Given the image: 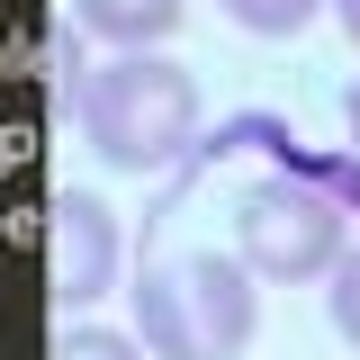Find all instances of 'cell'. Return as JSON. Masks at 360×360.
Segmentation results:
<instances>
[{"label":"cell","mask_w":360,"mask_h":360,"mask_svg":"<svg viewBox=\"0 0 360 360\" xmlns=\"http://www.w3.org/2000/svg\"><path fill=\"white\" fill-rule=\"evenodd\" d=\"M45 360H135V342H127V333H108V324H54Z\"/></svg>","instance_id":"obj_7"},{"label":"cell","mask_w":360,"mask_h":360,"mask_svg":"<svg viewBox=\"0 0 360 360\" xmlns=\"http://www.w3.org/2000/svg\"><path fill=\"white\" fill-rule=\"evenodd\" d=\"M234 252L252 279H333L342 262V198L307 172H262L234 207Z\"/></svg>","instance_id":"obj_3"},{"label":"cell","mask_w":360,"mask_h":360,"mask_svg":"<svg viewBox=\"0 0 360 360\" xmlns=\"http://www.w3.org/2000/svg\"><path fill=\"white\" fill-rule=\"evenodd\" d=\"M108 279H117V217L90 189H54V207H45V288H54V307L108 297Z\"/></svg>","instance_id":"obj_4"},{"label":"cell","mask_w":360,"mask_h":360,"mask_svg":"<svg viewBox=\"0 0 360 360\" xmlns=\"http://www.w3.org/2000/svg\"><path fill=\"white\" fill-rule=\"evenodd\" d=\"M324 315H333V333L360 352V252H342L333 262V288H324Z\"/></svg>","instance_id":"obj_8"},{"label":"cell","mask_w":360,"mask_h":360,"mask_svg":"<svg viewBox=\"0 0 360 360\" xmlns=\"http://www.w3.org/2000/svg\"><path fill=\"white\" fill-rule=\"evenodd\" d=\"M333 18H342V37L360 45V0H333Z\"/></svg>","instance_id":"obj_9"},{"label":"cell","mask_w":360,"mask_h":360,"mask_svg":"<svg viewBox=\"0 0 360 360\" xmlns=\"http://www.w3.org/2000/svg\"><path fill=\"white\" fill-rule=\"evenodd\" d=\"M135 333L153 360H234L252 342V262L243 252H180L144 262Z\"/></svg>","instance_id":"obj_2"},{"label":"cell","mask_w":360,"mask_h":360,"mask_svg":"<svg viewBox=\"0 0 360 360\" xmlns=\"http://www.w3.org/2000/svg\"><path fill=\"white\" fill-rule=\"evenodd\" d=\"M324 0H225V18L234 27H252V37H297Z\"/></svg>","instance_id":"obj_6"},{"label":"cell","mask_w":360,"mask_h":360,"mask_svg":"<svg viewBox=\"0 0 360 360\" xmlns=\"http://www.w3.org/2000/svg\"><path fill=\"white\" fill-rule=\"evenodd\" d=\"M72 117H82L90 153L108 172H172L180 153L198 144V82L162 63L153 45L144 54H108L72 82Z\"/></svg>","instance_id":"obj_1"},{"label":"cell","mask_w":360,"mask_h":360,"mask_svg":"<svg viewBox=\"0 0 360 360\" xmlns=\"http://www.w3.org/2000/svg\"><path fill=\"white\" fill-rule=\"evenodd\" d=\"M72 18L90 37H108L117 54H144V45H162L180 27V0H72Z\"/></svg>","instance_id":"obj_5"}]
</instances>
